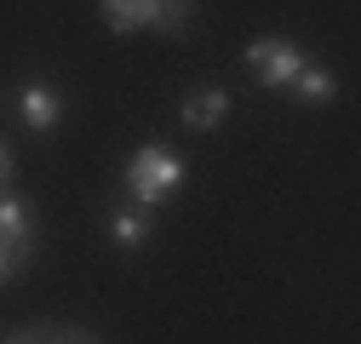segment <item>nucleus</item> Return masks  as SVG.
Returning a JSON list of instances; mask_svg holds the SVG:
<instances>
[{"instance_id": "obj_11", "label": "nucleus", "mask_w": 361, "mask_h": 344, "mask_svg": "<svg viewBox=\"0 0 361 344\" xmlns=\"http://www.w3.org/2000/svg\"><path fill=\"white\" fill-rule=\"evenodd\" d=\"M12 172H18V149L0 138V190H12Z\"/></svg>"}, {"instance_id": "obj_8", "label": "nucleus", "mask_w": 361, "mask_h": 344, "mask_svg": "<svg viewBox=\"0 0 361 344\" xmlns=\"http://www.w3.org/2000/svg\"><path fill=\"white\" fill-rule=\"evenodd\" d=\"M287 92H293L298 104H333V98H338V80H333L322 63H304V69L293 75V86H287Z\"/></svg>"}, {"instance_id": "obj_9", "label": "nucleus", "mask_w": 361, "mask_h": 344, "mask_svg": "<svg viewBox=\"0 0 361 344\" xmlns=\"http://www.w3.org/2000/svg\"><path fill=\"white\" fill-rule=\"evenodd\" d=\"M155 12H161V23H155V35H190V18H195V0H155Z\"/></svg>"}, {"instance_id": "obj_2", "label": "nucleus", "mask_w": 361, "mask_h": 344, "mask_svg": "<svg viewBox=\"0 0 361 344\" xmlns=\"http://www.w3.org/2000/svg\"><path fill=\"white\" fill-rule=\"evenodd\" d=\"M40 252V219H35V201L18 190H0V287L18 281Z\"/></svg>"}, {"instance_id": "obj_5", "label": "nucleus", "mask_w": 361, "mask_h": 344, "mask_svg": "<svg viewBox=\"0 0 361 344\" xmlns=\"http://www.w3.org/2000/svg\"><path fill=\"white\" fill-rule=\"evenodd\" d=\"M230 92H224V86H201V92H190L184 104H178V121L190 126V133H218L224 126V115H230Z\"/></svg>"}, {"instance_id": "obj_10", "label": "nucleus", "mask_w": 361, "mask_h": 344, "mask_svg": "<svg viewBox=\"0 0 361 344\" xmlns=\"http://www.w3.org/2000/svg\"><path fill=\"white\" fill-rule=\"evenodd\" d=\"M40 344H98V338L86 333V327H47V333H40Z\"/></svg>"}, {"instance_id": "obj_12", "label": "nucleus", "mask_w": 361, "mask_h": 344, "mask_svg": "<svg viewBox=\"0 0 361 344\" xmlns=\"http://www.w3.org/2000/svg\"><path fill=\"white\" fill-rule=\"evenodd\" d=\"M40 333H47V321H35L23 333H0V344H40Z\"/></svg>"}, {"instance_id": "obj_3", "label": "nucleus", "mask_w": 361, "mask_h": 344, "mask_svg": "<svg viewBox=\"0 0 361 344\" xmlns=\"http://www.w3.org/2000/svg\"><path fill=\"white\" fill-rule=\"evenodd\" d=\"M304 63H310V58L293 47V40H281V35H258L252 47H247V69H252L258 86H269V92H287L293 75H298Z\"/></svg>"}, {"instance_id": "obj_4", "label": "nucleus", "mask_w": 361, "mask_h": 344, "mask_svg": "<svg viewBox=\"0 0 361 344\" xmlns=\"http://www.w3.org/2000/svg\"><path fill=\"white\" fill-rule=\"evenodd\" d=\"M18 115H23V126H29L35 138L58 133V126H63V92H58V80H47V75L23 80V92H18Z\"/></svg>"}, {"instance_id": "obj_7", "label": "nucleus", "mask_w": 361, "mask_h": 344, "mask_svg": "<svg viewBox=\"0 0 361 344\" xmlns=\"http://www.w3.org/2000/svg\"><path fill=\"white\" fill-rule=\"evenodd\" d=\"M98 6H104L109 35H138V29H155V23H161L155 0H98Z\"/></svg>"}, {"instance_id": "obj_1", "label": "nucleus", "mask_w": 361, "mask_h": 344, "mask_svg": "<svg viewBox=\"0 0 361 344\" xmlns=\"http://www.w3.org/2000/svg\"><path fill=\"white\" fill-rule=\"evenodd\" d=\"M190 178V166L178 161V149L166 144H144V149H132L126 166H121V184H126V201H138V207H161L166 195H178Z\"/></svg>"}, {"instance_id": "obj_6", "label": "nucleus", "mask_w": 361, "mask_h": 344, "mask_svg": "<svg viewBox=\"0 0 361 344\" xmlns=\"http://www.w3.org/2000/svg\"><path fill=\"white\" fill-rule=\"evenodd\" d=\"M104 219H109L115 247H144V241L155 235V212L138 207V201H115V207H104Z\"/></svg>"}]
</instances>
